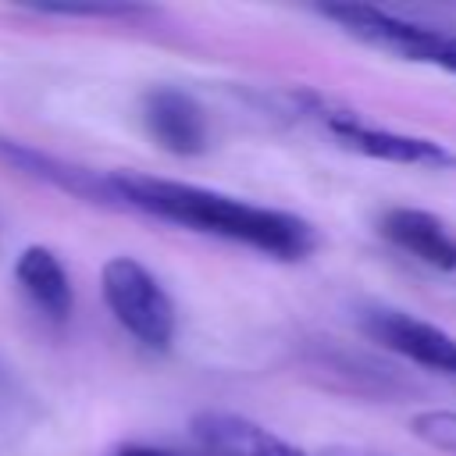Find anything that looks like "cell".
I'll return each instance as SVG.
<instances>
[{"mask_svg": "<svg viewBox=\"0 0 456 456\" xmlns=\"http://www.w3.org/2000/svg\"><path fill=\"white\" fill-rule=\"evenodd\" d=\"M110 182L125 210H142L150 217L192 228V232L232 239L260 253H271L278 260H303L317 246L314 224L289 210L256 207V203L203 189V185L135 175V171H114Z\"/></svg>", "mask_w": 456, "mask_h": 456, "instance_id": "obj_1", "label": "cell"}, {"mask_svg": "<svg viewBox=\"0 0 456 456\" xmlns=\"http://www.w3.org/2000/svg\"><path fill=\"white\" fill-rule=\"evenodd\" d=\"M321 14L331 18L346 36H353L374 50H385L403 61L456 71V36L452 32H442V28H431V25H420V21L399 18L381 7H367V4H328V7H321Z\"/></svg>", "mask_w": 456, "mask_h": 456, "instance_id": "obj_2", "label": "cell"}, {"mask_svg": "<svg viewBox=\"0 0 456 456\" xmlns=\"http://www.w3.org/2000/svg\"><path fill=\"white\" fill-rule=\"evenodd\" d=\"M100 289L114 321L146 349H167L175 338V306L164 285L135 256H110L100 271Z\"/></svg>", "mask_w": 456, "mask_h": 456, "instance_id": "obj_3", "label": "cell"}, {"mask_svg": "<svg viewBox=\"0 0 456 456\" xmlns=\"http://www.w3.org/2000/svg\"><path fill=\"white\" fill-rule=\"evenodd\" d=\"M310 110L317 114V121H324V128L335 135L338 146H346V150H353L360 157L385 160V164L428 167V171H435V167H456V153L445 150L435 139L406 135V132H392V128L370 125L360 114L342 110V107H328L321 100H310Z\"/></svg>", "mask_w": 456, "mask_h": 456, "instance_id": "obj_4", "label": "cell"}, {"mask_svg": "<svg viewBox=\"0 0 456 456\" xmlns=\"http://www.w3.org/2000/svg\"><path fill=\"white\" fill-rule=\"evenodd\" d=\"M363 331L378 346H385L435 374L456 378V338L449 331H442L438 324H428L403 310H367Z\"/></svg>", "mask_w": 456, "mask_h": 456, "instance_id": "obj_5", "label": "cell"}, {"mask_svg": "<svg viewBox=\"0 0 456 456\" xmlns=\"http://www.w3.org/2000/svg\"><path fill=\"white\" fill-rule=\"evenodd\" d=\"M0 164L36 178V182H46L75 200H86V203H100V207H121L118 200V189L110 182V175H100L93 167H82V164H71L64 157H53V153H43L21 139H7L0 135ZM125 210V207H121Z\"/></svg>", "mask_w": 456, "mask_h": 456, "instance_id": "obj_6", "label": "cell"}, {"mask_svg": "<svg viewBox=\"0 0 456 456\" xmlns=\"http://www.w3.org/2000/svg\"><path fill=\"white\" fill-rule=\"evenodd\" d=\"M192 438L200 442L203 456H306L303 449L278 438L264 424L239 413H224V410L196 413Z\"/></svg>", "mask_w": 456, "mask_h": 456, "instance_id": "obj_7", "label": "cell"}, {"mask_svg": "<svg viewBox=\"0 0 456 456\" xmlns=\"http://www.w3.org/2000/svg\"><path fill=\"white\" fill-rule=\"evenodd\" d=\"M142 121L146 132L153 135V142L167 153L178 157H192L207 146V121L200 103L171 86H157L142 96Z\"/></svg>", "mask_w": 456, "mask_h": 456, "instance_id": "obj_8", "label": "cell"}, {"mask_svg": "<svg viewBox=\"0 0 456 456\" xmlns=\"http://www.w3.org/2000/svg\"><path fill=\"white\" fill-rule=\"evenodd\" d=\"M381 235L435 271H456V235L442 217L428 210H413V207L385 210Z\"/></svg>", "mask_w": 456, "mask_h": 456, "instance_id": "obj_9", "label": "cell"}, {"mask_svg": "<svg viewBox=\"0 0 456 456\" xmlns=\"http://www.w3.org/2000/svg\"><path fill=\"white\" fill-rule=\"evenodd\" d=\"M14 281L28 296V303L46 314L50 321H68L75 306L71 278L61 264V256L50 246H25L14 260Z\"/></svg>", "mask_w": 456, "mask_h": 456, "instance_id": "obj_10", "label": "cell"}, {"mask_svg": "<svg viewBox=\"0 0 456 456\" xmlns=\"http://www.w3.org/2000/svg\"><path fill=\"white\" fill-rule=\"evenodd\" d=\"M410 431L442 449V452H456V410H428V413H417L410 420Z\"/></svg>", "mask_w": 456, "mask_h": 456, "instance_id": "obj_11", "label": "cell"}, {"mask_svg": "<svg viewBox=\"0 0 456 456\" xmlns=\"http://www.w3.org/2000/svg\"><path fill=\"white\" fill-rule=\"evenodd\" d=\"M36 14H57V18H132L142 14V7L132 4H25Z\"/></svg>", "mask_w": 456, "mask_h": 456, "instance_id": "obj_12", "label": "cell"}, {"mask_svg": "<svg viewBox=\"0 0 456 456\" xmlns=\"http://www.w3.org/2000/svg\"><path fill=\"white\" fill-rule=\"evenodd\" d=\"M103 456H203V452H178V449H164V445H146V442H121V445L107 449Z\"/></svg>", "mask_w": 456, "mask_h": 456, "instance_id": "obj_13", "label": "cell"}, {"mask_svg": "<svg viewBox=\"0 0 456 456\" xmlns=\"http://www.w3.org/2000/svg\"><path fill=\"white\" fill-rule=\"evenodd\" d=\"M14 403V378L7 374V367L0 363V406H11Z\"/></svg>", "mask_w": 456, "mask_h": 456, "instance_id": "obj_14", "label": "cell"}]
</instances>
